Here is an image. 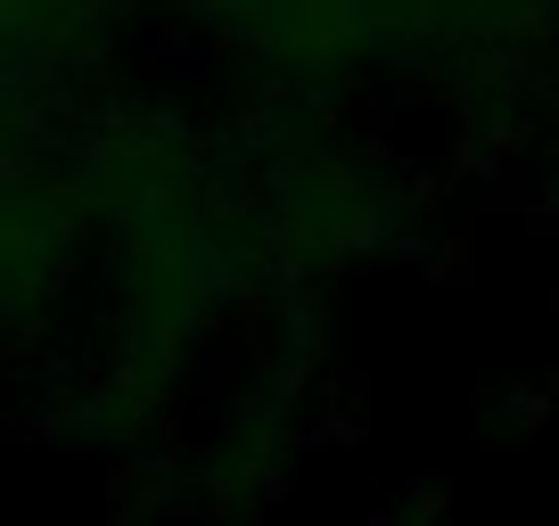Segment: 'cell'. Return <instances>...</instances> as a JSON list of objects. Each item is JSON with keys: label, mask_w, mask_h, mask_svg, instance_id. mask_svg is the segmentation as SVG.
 Returning a JSON list of instances; mask_svg holds the SVG:
<instances>
[{"label": "cell", "mask_w": 559, "mask_h": 526, "mask_svg": "<svg viewBox=\"0 0 559 526\" xmlns=\"http://www.w3.org/2000/svg\"><path fill=\"white\" fill-rule=\"evenodd\" d=\"M74 91L0 58V379L58 354L83 288Z\"/></svg>", "instance_id": "7a4b0ae2"}, {"label": "cell", "mask_w": 559, "mask_h": 526, "mask_svg": "<svg viewBox=\"0 0 559 526\" xmlns=\"http://www.w3.org/2000/svg\"><path fill=\"white\" fill-rule=\"evenodd\" d=\"M67 116L83 181L67 411L99 461L165 469L272 304L239 99L174 50H140L74 83Z\"/></svg>", "instance_id": "6da1fadb"}, {"label": "cell", "mask_w": 559, "mask_h": 526, "mask_svg": "<svg viewBox=\"0 0 559 526\" xmlns=\"http://www.w3.org/2000/svg\"><path fill=\"white\" fill-rule=\"evenodd\" d=\"M174 0H0V58L74 91L140 50H165Z\"/></svg>", "instance_id": "3957f363"}]
</instances>
